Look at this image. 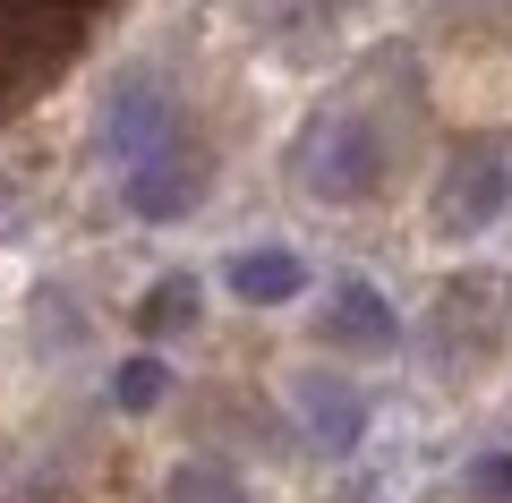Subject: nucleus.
I'll list each match as a JSON object with an SVG mask.
<instances>
[{
	"label": "nucleus",
	"instance_id": "nucleus-1",
	"mask_svg": "<svg viewBox=\"0 0 512 503\" xmlns=\"http://www.w3.org/2000/svg\"><path fill=\"white\" fill-rule=\"evenodd\" d=\"M299 180H308L325 205L376 197V180H384V137L359 120V111H325V120L299 137Z\"/></svg>",
	"mask_w": 512,
	"mask_h": 503
},
{
	"label": "nucleus",
	"instance_id": "nucleus-2",
	"mask_svg": "<svg viewBox=\"0 0 512 503\" xmlns=\"http://www.w3.org/2000/svg\"><path fill=\"white\" fill-rule=\"evenodd\" d=\"M163 137H180V111H171V94H163V77H146V69H128L120 86H111V103H103V120H94V145H103L111 162H137V154H154Z\"/></svg>",
	"mask_w": 512,
	"mask_h": 503
},
{
	"label": "nucleus",
	"instance_id": "nucleus-3",
	"mask_svg": "<svg viewBox=\"0 0 512 503\" xmlns=\"http://www.w3.org/2000/svg\"><path fill=\"white\" fill-rule=\"evenodd\" d=\"M504 205H512V154H504V145H461L453 171H444L436 222H444L453 239H470V231H487Z\"/></svg>",
	"mask_w": 512,
	"mask_h": 503
},
{
	"label": "nucleus",
	"instance_id": "nucleus-4",
	"mask_svg": "<svg viewBox=\"0 0 512 503\" xmlns=\"http://www.w3.org/2000/svg\"><path fill=\"white\" fill-rule=\"evenodd\" d=\"M205 188V162L188 154V137H163L154 154L128 162V214L137 222H180Z\"/></svg>",
	"mask_w": 512,
	"mask_h": 503
},
{
	"label": "nucleus",
	"instance_id": "nucleus-5",
	"mask_svg": "<svg viewBox=\"0 0 512 503\" xmlns=\"http://www.w3.org/2000/svg\"><path fill=\"white\" fill-rule=\"evenodd\" d=\"M291 401H299V418H308L316 452H359L367 444V393L350 376H299Z\"/></svg>",
	"mask_w": 512,
	"mask_h": 503
},
{
	"label": "nucleus",
	"instance_id": "nucleus-6",
	"mask_svg": "<svg viewBox=\"0 0 512 503\" xmlns=\"http://www.w3.org/2000/svg\"><path fill=\"white\" fill-rule=\"evenodd\" d=\"M325 342H342V350H393V342H402V316H393V299H384L376 282L342 273V282H333V307H325Z\"/></svg>",
	"mask_w": 512,
	"mask_h": 503
},
{
	"label": "nucleus",
	"instance_id": "nucleus-7",
	"mask_svg": "<svg viewBox=\"0 0 512 503\" xmlns=\"http://www.w3.org/2000/svg\"><path fill=\"white\" fill-rule=\"evenodd\" d=\"M222 282H231L248 307H282V299H299V290H308V265H299L291 248H248V256H231V265H222Z\"/></svg>",
	"mask_w": 512,
	"mask_h": 503
},
{
	"label": "nucleus",
	"instance_id": "nucleus-8",
	"mask_svg": "<svg viewBox=\"0 0 512 503\" xmlns=\"http://www.w3.org/2000/svg\"><path fill=\"white\" fill-rule=\"evenodd\" d=\"M163 503H248V486H239L231 461H180L163 486Z\"/></svg>",
	"mask_w": 512,
	"mask_h": 503
},
{
	"label": "nucleus",
	"instance_id": "nucleus-9",
	"mask_svg": "<svg viewBox=\"0 0 512 503\" xmlns=\"http://www.w3.org/2000/svg\"><path fill=\"white\" fill-rule=\"evenodd\" d=\"M188 316H197V282H188V273L154 282V290H146V307H137V324H146V333H180Z\"/></svg>",
	"mask_w": 512,
	"mask_h": 503
},
{
	"label": "nucleus",
	"instance_id": "nucleus-10",
	"mask_svg": "<svg viewBox=\"0 0 512 503\" xmlns=\"http://www.w3.org/2000/svg\"><path fill=\"white\" fill-rule=\"evenodd\" d=\"M163 393H171V367L163 359H128L120 376H111V401H120V410H154Z\"/></svg>",
	"mask_w": 512,
	"mask_h": 503
},
{
	"label": "nucleus",
	"instance_id": "nucleus-11",
	"mask_svg": "<svg viewBox=\"0 0 512 503\" xmlns=\"http://www.w3.org/2000/svg\"><path fill=\"white\" fill-rule=\"evenodd\" d=\"M470 495L478 503H512V444H495V452L470 461Z\"/></svg>",
	"mask_w": 512,
	"mask_h": 503
}]
</instances>
